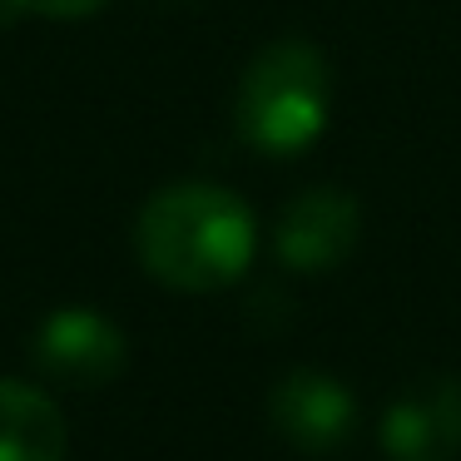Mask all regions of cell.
I'll return each mask as SVG.
<instances>
[{
    "label": "cell",
    "instance_id": "cell-7",
    "mask_svg": "<svg viewBox=\"0 0 461 461\" xmlns=\"http://www.w3.org/2000/svg\"><path fill=\"white\" fill-rule=\"evenodd\" d=\"M65 417L31 382H0V461H65Z\"/></svg>",
    "mask_w": 461,
    "mask_h": 461
},
{
    "label": "cell",
    "instance_id": "cell-5",
    "mask_svg": "<svg viewBox=\"0 0 461 461\" xmlns=\"http://www.w3.org/2000/svg\"><path fill=\"white\" fill-rule=\"evenodd\" d=\"M35 357L65 382L100 387L124 367V332L90 308H60L35 332Z\"/></svg>",
    "mask_w": 461,
    "mask_h": 461
},
{
    "label": "cell",
    "instance_id": "cell-4",
    "mask_svg": "<svg viewBox=\"0 0 461 461\" xmlns=\"http://www.w3.org/2000/svg\"><path fill=\"white\" fill-rule=\"evenodd\" d=\"M382 447L392 461H451L461 451V387L437 377L397 397L382 417Z\"/></svg>",
    "mask_w": 461,
    "mask_h": 461
},
{
    "label": "cell",
    "instance_id": "cell-8",
    "mask_svg": "<svg viewBox=\"0 0 461 461\" xmlns=\"http://www.w3.org/2000/svg\"><path fill=\"white\" fill-rule=\"evenodd\" d=\"M110 0H0V21H21V15H41V21H85L100 15Z\"/></svg>",
    "mask_w": 461,
    "mask_h": 461
},
{
    "label": "cell",
    "instance_id": "cell-3",
    "mask_svg": "<svg viewBox=\"0 0 461 461\" xmlns=\"http://www.w3.org/2000/svg\"><path fill=\"white\" fill-rule=\"evenodd\" d=\"M362 229L357 199L348 189H308L283 209L278 219V258L298 273H322L338 268L342 258L352 253Z\"/></svg>",
    "mask_w": 461,
    "mask_h": 461
},
{
    "label": "cell",
    "instance_id": "cell-6",
    "mask_svg": "<svg viewBox=\"0 0 461 461\" xmlns=\"http://www.w3.org/2000/svg\"><path fill=\"white\" fill-rule=\"evenodd\" d=\"M352 397L322 372H293L273 392V421L303 451H328L352 431Z\"/></svg>",
    "mask_w": 461,
    "mask_h": 461
},
{
    "label": "cell",
    "instance_id": "cell-2",
    "mask_svg": "<svg viewBox=\"0 0 461 461\" xmlns=\"http://www.w3.org/2000/svg\"><path fill=\"white\" fill-rule=\"evenodd\" d=\"M332 110V75L318 45L273 41L249 60L233 95V124L258 154H303Z\"/></svg>",
    "mask_w": 461,
    "mask_h": 461
},
{
    "label": "cell",
    "instance_id": "cell-1",
    "mask_svg": "<svg viewBox=\"0 0 461 461\" xmlns=\"http://www.w3.org/2000/svg\"><path fill=\"white\" fill-rule=\"evenodd\" d=\"M134 243L164 288L213 293L253 263V213L219 184H169L144 203Z\"/></svg>",
    "mask_w": 461,
    "mask_h": 461
}]
</instances>
